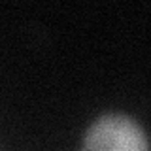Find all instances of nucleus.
Instances as JSON below:
<instances>
[{"label":"nucleus","instance_id":"f257e3e1","mask_svg":"<svg viewBox=\"0 0 151 151\" xmlns=\"http://www.w3.org/2000/svg\"><path fill=\"white\" fill-rule=\"evenodd\" d=\"M81 151H149V147L145 132L134 119L108 113L87 130Z\"/></svg>","mask_w":151,"mask_h":151}]
</instances>
